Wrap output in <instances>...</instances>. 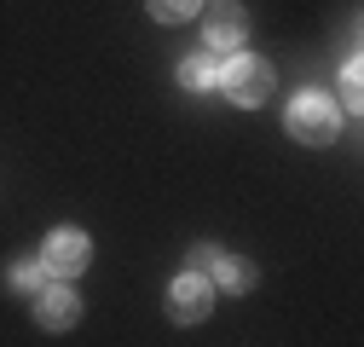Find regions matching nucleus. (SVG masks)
Returning a JSON list of instances; mask_svg holds the SVG:
<instances>
[{"instance_id": "1", "label": "nucleus", "mask_w": 364, "mask_h": 347, "mask_svg": "<svg viewBox=\"0 0 364 347\" xmlns=\"http://www.w3.org/2000/svg\"><path fill=\"white\" fill-rule=\"evenodd\" d=\"M289 134H295L301 145H330V139L341 134V110H336L324 93H301V99L289 105Z\"/></svg>"}, {"instance_id": "2", "label": "nucleus", "mask_w": 364, "mask_h": 347, "mask_svg": "<svg viewBox=\"0 0 364 347\" xmlns=\"http://www.w3.org/2000/svg\"><path fill=\"white\" fill-rule=\"evenodd\" d=\"M214 81L225 87V99H232V105H266V93H272V70L260 58H243V53L225 58Z\"/></svg>"}, {"instance_id": "3", "label": "nucleus", "mask_w": 364, "mask_h": 347, "mask_svg": "<svg viewBox=\"0 0 364 347\" xmlns=\"http://www.w3.org/2000/svg\"><path fill=\"white\" fill-rule=\"evenodd\" d=\"M208 301H214V284H208V272H186L173 289H168V313L179 319V324H197L203 313H208Z\"/></svg>"}, {"instance_id": "4", "label": "nucleus", "mask_w": 364, "mask_h": 347, "mask_svg": "<svg viewBox=\"0 0 364 347\" xmlns=\"http://www.w3.org/2000/svg\"><path fill=\"white\" fill-rule=\"evenodd\" d=\"M41 267H47V272H81L87 267V237L81 232H53L47 237V249H41Z\"/></svg>"}, {"instance_id": "5", "label": "nucleus", "mask_w": 364, "mask_h": 347, "mask_svg": "<svg viewBox=\"0 0 364 347\" xmlns=\"http://www.w3.org/2000/svg\"><path fill=\"white\" fill-rule=\"evenodd\" d=\"M208 41L214 47H243V12L232 0H214L208 6Z\"/></svg>"}, {"instance_id": "6", "label": "nucleus", "mask_w": 364, "mask_h": 347, "mask_svg": "<svg viewBox=\"0 0 364 347\" xmlns=\"http://www.w3.org/2000/svg\"><path fill=\"white\" fill-rule=\"evenodd\" d=\"M35 313H41V324L47 330H64V324H75V295L70 289H53V284H41V301H35Z\"/></svg>"}, {"instance_id": "7", "label": "nucleus", "mask_w": 364, "mask_h": 347, "mask_svg": "<svg viewBox=\"0 0 364 347\" xmlns=\"http://www.w3.org/2000/svg\"><path fill=\"white\" fill-rule=\"evenodd\" d=\"M214 75H220V64H214V58H203V53L179 64V81H186L191 93H203V87H214Z\"/></svg>"}, {"instance_id": "8", "label": "nucleus", "mask_w": 364, "mask_h": 347, "mask_svg": "<svg viewBox=\"0 0 364 347\" xmlns=\"http://www.w3.org/2000/svg\"><path fill=\"white\" fill-rule=\"evenodd\" d=\"M203 6V0H151V12L162 18V23H179V18H191Z\"/></svg>"}, {"instance_id": "9", "label": "nucleus", "mask_w": 364, "mask_h": 347, "mask_svg": "<svg viewBox=\"0 0 364 347\" xmlns=\"http://www.w3.org/2000/svg\"><path fill=\"white\" fill-rule=\"evenodd\" d=\"M12 284H18V289H41V284H47V267H41V260H18V267H12Z\"/></svg>"}, {"instance_id": "10", "label": "nucleus", "mask_w": 364, "mask_h": 347, "mask_svg": "<svg viewBox=\"0 0 364 347\" xmlns=\"http://www.w3.org/2000/svg\"><path fill=\"white\" fill-rule=\"evenodd\" d=\"M214 278L232 284V289H243L249 284V267H243V260H214Z\"/></svg>"}, {"instance_id": "11", "label": "nucleus", "mask_w": 364, "mask_h": 347, "mask_svg": "<svg viewBox=\"0 0 364 347\" xmlns=\"http://www.w3.org/2000/svg\"><path fill=\"white\" fill-rule=\"evenodd\" d=\"M364 99V81H358V70H347L341 75V105H358Z\"/></svg>"}, {"instance_id": "12", "label": "nucleus", "mask_w": 364, "mask_h": 347, "mask_svg": "<svg viewBox=\"0 0 364 347\" xmlns=\"http://www.w3.org/2000/svg\"><path fill=\"white\" fill-rule=\"evenodd\" d=\"M214 260H220V255H214L208 243H197V249H191V272H214Z\"/></svg>"}]
</instances>
